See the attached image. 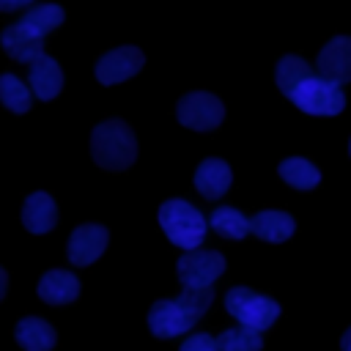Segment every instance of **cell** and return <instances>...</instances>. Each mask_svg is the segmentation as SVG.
Instances as JSON below:
<instances>
[{"label":"cell","mask_w":351,"mask_h":351,"mask_svg":"<svg viewBox=\"0 0 351 351\" xmlns=\"http://www.w3.org/2000/svg\"><path fill=\"white\" fill-rule=\"evenodd\" d=\"M214 302L211 288H184L178 299H159L148 310V329L154 337L167 340L184 335Z\"/></svg>","instance_id":"cell-1"},{"label":"cell","mask_w":351,"mask_h":351,"mask_svg":"<svg viewBox=\"0 0 351 351\" xmlns=\"http://www.w3.org/2000/svg\"><path fill=\"white\" fill-rule=\"evenodd\" d=\"M90 154L104 170H126L137 159L134 132L121 118H110L90 132Z\"/></svg>","instance_id":"cell-2"},{"label":"cell","mask_w":351,"mask_h":351,"mask_svg":"<svg viewBox=\"0 0 351 351\" xmlns=\"http://www.w3.org/2000/svg\"><path fill=\"white\" fill-rule=\"evenodd\" d=\"M159 225L176 247L192 252L200 247L206 228H208V219L192 203H186L181 197H170L159 206Z\"/></svg>","instance_id":"cell-3"},{"label":"cell","mask_w":351,"mask_h":351,"mask_svg":"<svg viewBox=\"0 0 351 351\" xmlns=\"http://www.w3.org/2000/svg\"><path fill=\"white\" fill-rule=\"evenodd\" d=\"M225 310L239 321V326H247L255 332L269 329L280 315V304L274 299L255 293L244 285H236L225 293Z\"/></svg>","instance_id":"cell-4"},{"label":"cell","mask_w":351,"mask_h":351,"mask_svg":"<svg viewBox=\"0 0 351 351\" xmlns=\"http://www.w3.org/2000/svg\"><path fill=\"white\" fill-rule=\"evenodd\" d=\"M288 99L302 112H307V115H324V118L337 115L346 107L343 88L335 85V82H329V80H324L321 74H310Z\"/></svg>","instance_id":"cell-5"},{"label":"cell","mask_w":351,"mask_h":351,"mask_svg":"<svg viewBox=\"0 0 351 351\" xmlns=\"http://www.w3.org/2000/svg\"><path fill=\"white\" fill-rule=\"evenodd\" d=\"M176 118L181 126L195 129V132H211L222 123L225 118V107L214 93L206 90H192L184 93L176 104Z\"/></svg>","instance_id":"cell-6"},{"label":"cell","mask_w":351,"mask_h":351,"mask_svg":"<svg viewBox=\"0 0 351 351\" xmlns=\"http://www.w3.org/2000/svg\"><path fill=\"white\" fill-rule=\"evenodd\" d=\"M225 271V258L214 250H192L178 258V280L184 288H211Z\"/></svg>","instance_id":"cell-7"},{"label":"cell","mask_w":351,"mask_h":351,"mask_svg":"<svg viewBox=\"0 0 351 351\" xmlns=\"http://www.w3.org/2000/svg\"><path fill=\"white\" fill-rule=\"evenodd\" d=\"M145 63V55L137 47H118L110 49L107 55H101V60L96 63V80L101 85H118L129 77H134Z\"/></svg>","instance_id":"cell-8"},{"label":"cell","mask_w":351,"mask_h":351,"mask_svg":"<svg viewBox=\"0 0 351 351\" xmlns=\"http://www.w3.org/2000/svg\"><path fill=\"white\" fill-rule=\"evenodd\" d=\"M318 74L335 85L351 82V36H335L318 52Z\"/></svg>","instance_id":"cell-9"},{"label":"cell","mask_w":351,"mask_h":351,"mask_svg":"<svg viewBox=\"0 0 351 351\" xmlns=\"http://www.w3.org/2000/svg\"><path fill=\"white\" fill-rule=\"evenodd\" d=\"M107 239H110V233H107L104 225H80V228H74V233L69 236V247H66L69 263H74V266L93 263L104 252Z\"/></svg>","instance_id":"cell-10"},{"label":"cell","mask_w":351,"mask_h":351,"mask_svg":"<svg viewBox=\"0 0 351 351\" xmlns=\"http://www.w3.org/2000/svg\"><path fill=\"white\" fill-rule=\"evenodd\" d=\"M41 41H44V38H41L38 33H33L30 27H25L22 22L8 25V27L0 33V47H3V52H5L11 60L27 63V66H30L36 58L44 55Z\"/></svg>","instance_id":"cell-11"},{"label":"cell","mask_w":351,"mask_h":351,"mask_svg":"<svg viewBox=\"0 0 351 351\" xmlns=\"http://www.w3.org/2000/svg\"><path fill=\"white\" fill-rule=\"evenodd\" d=\"M38 299H44L47 304L52 307H60V304H69L80 296V280L66 271V269H49L41 280H38V288H36Z\"/></svg>","instance_id":"cell-12"},{"label":"cell","mask_w":351,"mask_h":351,"mask_svg":"<svg viewBox=\"0 0 351 351\" xmlns=\"http://www.w3.org/2000/svg\"><path fill=\"white\" fill-rule=\"evenodd\" d=\"M27 85H30V90H33L41 101L55 99V96L60 93V88H63V71H60L58 60H55V58H49V55L36 58V60L30 63Z\"/></svg>","instance_id":"cell-13"},{"label":"cell","mask_w":351,"mask_h":351,"mask_svg":"<svg viewBox=\"0 0 351 351\" xmlns=\"http://www.w3.org/2000/svg\"><path fill=\"white\" fill-rule=\"evenodd\" d=\"M230 181H233L230 165L222 162V159H214V156H211V159H203V162L197 165V170H195V186H197V192H200L206 200L222 197V195L228 192Z\"/></svg>","instance_id":"cell-14"},{"label":"cell","mask_w":351,"mask_h":351,"mask_svg":"<svg viewBox=\"0 0 351 351\" xmlns=\"http://www.w3.org/2000/svg\"><path fill=\"white\" fill-rule=\"evenodd\" d=\"M22 225L30 233H49L58 225V206L47 192H33L22 203Z\"/></svg>","instance_id":"cell-15"},{"label":"cell","mask_w":351,"mask_h":351,"mask_svg":"<svg viewBox=\"0 0 351 351\" xmlns=\"http://www.w3.org/2000/svg\"><path fill=\"white\" fill-rule=\"evenodd\" d=\"M14 337L16 343L25 348V351H52L55 348V329L44 321V318H36V315H27L16 324L14 329Z\"/></svg>","instance_id":"cell-16"},{"label":"cell","mask_w":351,"mask_h":351,"mask_svg":"<svg viewBox=\"0 0 351 351\" xmlns=\"http://www.w3.org/2000/svg\"><path fill=\"white\" fill-rule=\"evenodd\" d=\"M250 225H252V233L269 244H282L285 239H291V233L296 228L293 217L285 211H258L250 219Z\"/></svg>","instance_id":"cell-17"},{"label":"cell","mask_w":351,"mask_h":351,"mask_svg":"<svg viewBox=\"0 0 351 351\" xmlns=\"http://www.w3.org/2000/svg\"><path fill=\"white\" fill-rule=\"evenodd\" d=\"M208 225H211L214 233H219L222 239H230V241H239V239H244V236L252 230L250 219H247L241 211L230 208V206L214 208V214L208 217Z\"/></svg>","instance_id":"cell-18"},{"label":"cell","mask_w":351,"mask_h":351,"mask_svg":"<svg viewBox=\"0 0 351 351\" xmlns=\"http://www.w3.org/2000/svg\"><path fill=\"white\" fill-rule=\"evenodd\" d=\"M277 170H280V176H282V181L291 184L293 189H313V186H318V181H321L318 167H315L313 162L302 159V156L282 159Z\"/></svg>","instance_id":"cell-19"},{"label":"cell","mask_w":351,"mask_h":351,"mask_svg":"<svg viewBox=\"0 0 351 351\" xmlns=\"http://www.w3.org/2000/svg\"><path fill=\"white\" fill-rule=\"evenodd\" d=\"M33 101V90L30 85H25L16 74H0V104L16 115H25L30 110Z\"/></svg>","instance_id":"cell-20"},{"label":"cell","mask_w":351,"mask_h":351,"mask_svg":"<svg viewBox=\"0 0 351 351\" xmlns=\"http://www.w3.org/2000/svg\"><path fill=\"white\" fill-rule=\"evenodd\" d=\"M63 16H66V14H63V8H60V5H55V3H41V5L27 8V11H25V16H22L19 22L44 38L47 33H52V30L63 22Z\"/></svg>","instance_id":"cell-21"},{"label":"cell","mask_w":351,"mask_h":351,"mask_svg":"<svg viewBox=\"0 0 351 351\" xmlns=\"http://www.w3.org/2000/svg\"><path fill=\"white\" fill-rule=\"evenodd\" d=\"M310 74H313V71H310V66H307L302 58H296V55H285V58H280V63H277L274 80H277V88H280L285 96H291V93H293Z\"/></svg>","instance_id":"cell-22"},{"label":"cell","mask_w":351,"mask_h":351,"mask_svg":"<svg viewBox=\"0 0 351 351\" xmlns=\"http://www.w3.org/2000/svg\"><path fill=\"white\" fill-rule=\"evenodd\" d=\"M217 346H219V351H261L263 348V337L255 329L233 326V329H225L217 337Z\"/></svg>","instance_id":"cell-23"},{"label":"cell","mask_w":351,"mask_h":351,"mask_svg":"<svg viewBox=\"0 0 351 351\" xmlns=\"http://www.w3.org/2000/svg\"><path fill=\"white\" fill-rule=\"evenodd\" d=\"M178 351H219V346H217V337H211L206 332H195L181 343Z\"/></svg>","instance_id":"cell-24"},{"label":"cell","mask_w":351,"mask_h":351,"mask_svg":"<svg viewBox=\"0 0 351 351\" xmlns=\"http://www.w3.org/2000/svg\"><path fill=\"white\" fill-rule=\"evenodd\" d=\"M27 5H33V0H0V11H5V14L22 11V8H27Z\"/></svg>","instance_id":"cell-25"},{"label":"cell","mask_w":351,"mask_h":351,"mask_svg":"<svg viewBox=\"0 0 351 351\" xmlns=\"http://www.w3.org/2000/svg\"><path fill=\"white\" fill-rule=\"evenodd\" d=\"M5 285H8V274H5V269L0 266V299L5 296Z\"/></svg>","instance_id":"cell-26"},{"label":"cell","mask_w":351,"mask_h":351,"mask_svg":"<svg viewBox=\"0 0 351 351\" xmlns=\"http://www.w3.org/2000/svg\"><path fill=\"white\" fill-rule=\"evenodd\" d=\"M340 351H351V329L340 337Z\"/></svg>","instance_id":"cell-27"},{"label":"cell","mask_w":351,"mask_h":351,"mask_svg":"<svg viewBox=\"0 0 351 351\" xmlns=\"http://www.w3.org/2000/svg\"><path fill=\"white\" fill-rule=\"evenodd\" d=\"M348 154H351V140H348Z\"/></svg>","instance_id":"cell-28"}]
</instances>
